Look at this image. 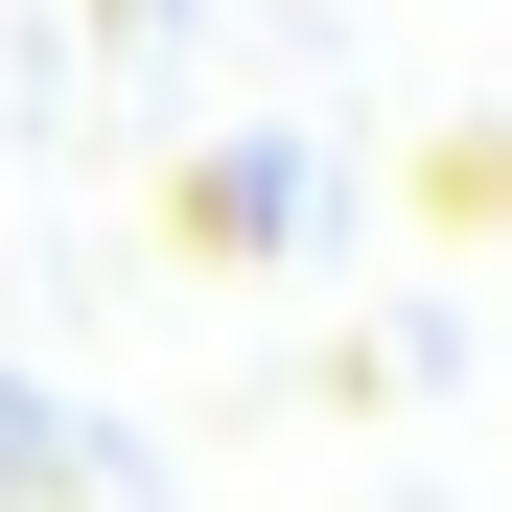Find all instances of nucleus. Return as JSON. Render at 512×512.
Wrapping results in <instances>:
<instances>
[{"label":"nucleus","instance_id":"nucleus-1","mask_svg":"<svg viewBox=\"0 0 512 512\" xmlns=\"http://www.w3.org/2000/svg\"><path fill=\"white\" fill-rule=\"evenodd\" d=\"M187 256H280V140H233V163H187Z\"/></svg>","mask_w":512,"mask_h":512}]
</instances>
